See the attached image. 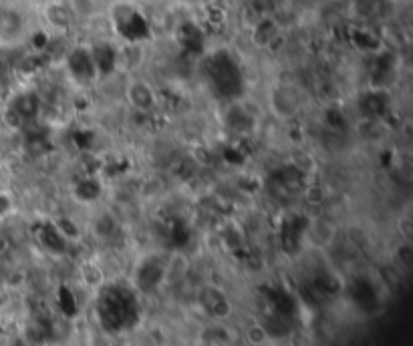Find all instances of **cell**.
Returning <instances> with one entry per match:
<instances>
[{
    "mask_svg": "<svg viewBox=\"0 0 413 346\" xmlns=\"http://www.w3.org/2000/svg\"><path fill=\"white\" fill-rule=\"evenodd\" d=\"M97 312L101 320H109V328H126L138 312L133 292L123 290L121 286H105L101 292Z\"/></svg>",
    "mask_w": 413,
    "mask_h": 346,
    "instance_id": "obj_1",
    "label": "cell"
},
{
    "mask_svg": "<svg viewBox=\"0 0 413 346\" xmlns=\"http://www.w3.org/2000/svg\"><path fill=\"white\" fill-rule=\"evenodd\" d=\"M210 85L216 89L218 95L226 99H234L242 93V74L234 59L228 57V52H218L210 61V73H208Z\"/></svg>",
    "mask_w": 413,
    "mask_h": 346,
    "instance_id": "obj_2",
    "label": "cell"
},
{
    "mask_svg": "<svg viewBox=\"0 0 413 346\" xmlns=\"http://www.w3.org/2000/svg\"><path fill=\"white\" fill-rule=\"evenodd\" d=\"M113 26L115 30L126 38L127 43H139L145 37L148 25L141 18V14L131 6V4H117V9H113Z\"/></svg>",
    "mask_w": 413,
    "mask_h": 346,
    "instance_id": "obj_3",
    "label": "cell"
},
{
    "mask_svg": "<svg viewBox=\"0 0 413 346\" xmlns=\"http://www.w3.org/2000/svg\"><path fill=\"white\" fill-rule=\"evenodd\" d=\"M26 33V18L16 6L0 4V47H11Z\"/></svg>",
    "mask_w": 413,
    "mask_h": 346,
    "instance_id": "obj_4",
    "label": "cell"
},
{
    "mask_svg": "<svg viewBox=\"0 0 413 346\" xmlns=\"http://www.w3.org/2000/svg\"><path fill=\"white\" fill-rule=\"evenodd\" d=\"M65 62H67V69H69L71 77L75 81H79V83H91L93 79L99 77L89 47H77V49H73L67 55Z\"/></svg>",
    "mask_w": 413,
    "mask_h": 346,
    "instance_id": "obj_5",
    "label": "cell"
},
{
    "mask_svg": "<svg viewBox=\"0 0 413 346\" xmlns=\"http://www.w3.org/2000/svg\"><path fill=\"white\" fill-rule=\"evenodd\" d=\"M45 18H47V23L53 28H59V30H67L69 26L75 23V14L69 9V4L67 2H59V0L49 2L45 6Z\"/></svg>",
    "mask_w": 413,
    "mask_h": 346,
    "instance_id": "obj_6",
    "label": "cell"
},
{
    "mask_svg": "<svg viewBox=\"0 0 413 346\" xmlns=\"http://www.w3.org/2000/svg\"><path fill=\"white\" fill-rule=\"evenodd\" d=\"M127 97L139 111H151V107L155 105V95L151 86L143 81H136L133 85L127 86Z\"/></svg>",
    "mask_w": 413,
    "mask_h": 346,
    "instance_id": "obj_7",
    "label": "cell"
}]
</instances>
